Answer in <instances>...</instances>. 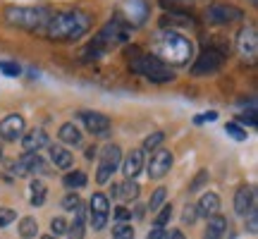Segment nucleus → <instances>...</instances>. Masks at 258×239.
I'll use <instances>...</instances> for the list:
<instances>
[{"instance_id": "obj_4", "label": "nucleus", "mask_w": 258, "mask_h": 239, "mask_svg": "<svg viewBox=\"0 0 258 239\" xmlns=\"http://www.w3.org/2000/svg\"><path fill=\"white\" fill-rule=\"evenodd\" d=\"M158 53L160 60L165 65H177L182 67L194 57V43L186 36H182L179 31H163L158 38Z\"/></svg>"}, {"instance_id": "obj_21", "label": "nucleus", "mask_w": 258, "mask_h": 239, "mask_svg": "<svg viewBox=\"0 0 258 239\" xmlns=\"http://www.w3.org/2000/svg\"><path fill=\"white\" fill-rule=\"evenodd\" d=\"M84 203L77 206V211H74V220L67 222V237L70 239H84L86 234V215H84Z\"/></svg>"}, {"instance_id": "obj_14", "label": "nucleus", "mask_w": 258, "mask_h": 239, "mask_svg": "<svg viewBox=\"0 0 258 239\" xmlns=\"http://www.w3.org/2000/svg\"><path fill=\"white\" fill-rule=\"evenodd\" d=\"M24 132H27V122H24V117L17 115V112H12V115L0 119V139H3V141H10V144H12V141L22 139Z\"/></svg>"}, {"instance_id": "obj_39", "label": "nucleus", "mask_w": 258, "mask_h": 239, "mask_svg": "<svg viewBox=\"0 0 258 239\" xmlns=\"http://www.w3.org/2000/svg\"><path fill=\"white\" fill-rule=\"evenodd\" d=\"M196 218H199L196 206H191V203H189V206L184 208V213H182V222H184V225H194V222H196Z\"/></svg>"}, {"instance_id": "obj_34", "label": "nucleus", "mask_w": 258, "mask_h": 239, "mask_svg": "<svg viewBox=\"0 0 258 239\" xmlns=\"http://www.w3.org/2000/svg\"><path fill=\"white\" fill-rule=\"evenodd\" d=\"M0 72L5 74V77H19L22 67L17 63H12V60H0Z\"/></svg>"}, {"instance_id": "obj_44", "label": "nucleus", "mask_w": 258, "mask_h": 239, "mask_svg": "<svg viewBox=\"0 0 258 239\" xmlns=\"http://www.w3.org/2000/svg\"><path fill=\"white\" fill-rule=\"evenodd\" d=\"M179 3H194V0H160V5H163V8H170V10H175Z\"/></svg>"}, {"instance_id": "obj_26", "label": "nucleus", "mask_w": 258, "mask_h": 239, "mask_svg": "<svg viewBox=\"0 0 258 239\" xmlns=\"http://www.w3.org/2000/svg\"><path fill=\"white\" fill-rule=\"evenodd\" d=\"M38 234V222L34 215H27L19 220V237L22 239H34Z\"/></svg>"}, {"instance_id": "obj_45", "label": "nucleus", "mask_w": 258, "mask_h": 239, "mask_svg": "<svg viewBox=\"0 0 258 239\" xmlns=\"http://www.w3.org/2000/svg\"><path fill=\"white\" fill-rule=\"evenodd\" d=\"M165 239H186V237H184V232H182V230H172Z\"/></svg>"}, {"instance_id": "obj_25", "label": "nucleus", "mask_w": 258, "mask_h": 239, "mask_svg": "<svg viewBox=\"0 0 258 239\" xmlns=\"http://www.w3.org/2000/svg\"><path fill=\"white\" fill-rule=\"evenodd\" d=\"M31 196H29V201H31V206L34 208H41L43 203H46V194H48V189H46V184L41 182V180H31Z\"/></svg>"}, {"instance_id": "obj_49", "label": "nucleus", "mask_w": 258, "mask_h": 239, "mask_svg": "<svg viewBox=\"0 0 258 239\" xmlns=\"http://www.w3.org/2000/svg\"><path fill=\"white\" fill-rule=\"evenodd\" d=\"M0 158H3V148H0Z\"/></svg>"}, {"instance_id": "obj_12", "label": "nucleus", "mask_w": 258, "mask_h": 239, "mask_svg": "<svg viewBox=\"0 0 258 239\" xmlns=\"http://www.w3.org/2000/svg\"><path fill=\"white\" fill-rule=\"evenodd\" d=\"M79 119L84 122V127L89 134L93 137H105L108 132H110L112 122L110 117L105 115V112H96V110H79Z\"/></svg>"}, {"instance_id": "obj_42", "label": "nucleus", "mask_w": 258, "mask_h": 239, "mask_svg": "<svg viewBox=\"0 0 258 239\" xmlns=\"http://www.w3.org/2000/svg\"><path fill=\"white\" fill-rule=\"evenodd\" d=\"M115 218H117V222L132 220V211H129V208H124V206H117V211H115Z\"/></svg>"}, {"instance_id": "obj_22", "label": "nucleus", "mask_w": 258, "mask_h": 239, "mask_svg": "<svg viewBox=\"0 0 258 239\" xmlns=\"http://www.w3.org/2000/svg\"><path fill=\"white\" fill-rule=\"evenodd\" d=\"M230 227V222L227 218H222V215H213L208 218V227L203 232V239H222L225 237V232Z\"/></svg>"}, {"instance_id": "obj_6", "label": "nucleus", "mask_w": 258, "mask_h": 239, "mask_svg": "<svg viewBox=\"0 0 258 239\" xmlns=\"http://www.w3.org/2000/svg\"><path fill=\"white\" fill-rule=\"evenodd\" d=\"M129 70L132 72L141 74V77H146L148 82L153 84H167L175 79V72H172V67L165 65L158 55L153 53H144V55H134L132 57V63H129Z\"/></svg>"}, {"instance_id": "obj_47", "label": "nucleus", "mask_w": 258, "mask_h": 239, "mask_svg": "<svg viewBox=\"0 0 258 239\" xmlns=\"http://www.w3.org/2000/svg\"><path fill=\"white\" fill-rule=\"evenodd\" d=\"M41 239H57V237H53V234H46V237H41Z\"/></svg>"}, {"instance_id": "obj_18", "label": "nucleus", "mask_w": 258, "mask_h": 239, "mask_svg": "<svg viewBox=\"0 0 258 239\" xmlns=\"http://www.w3.org/2000/svg\"><path fill=\"white\" fill-rule=\"evenodd\" d=\"M220 196L215 192H206L199 199V203H196V213H199V218H213V215H220Z\"/></svg>"}, {"instance_id": "obj_30", "label": "nucleus", "mask_w": 258, "mask_h": 239, "mask_svg": "<svg viewBox=\"0 0 258 239\" xmlns=\"http://www.w3.org/2000/svg\"><path fill=\"white\" fill-rule=\"evenodd\" d=\"M163 141H165V132H153V134H148V137L144 139L141 151H158Z\"/></svg>"}, {"instance_id": "obj_33", "label": "nucleus", "mask_w": 258, "mask_h": 239, "mask_svg": "<svg viewBox=\"0 0 258 239\" xmlns=\"http://www.w3.org/2000/svg\"><path fill=\"white\" fill-rule=\"evenodd\" d=\"M15 220H17V211L10 208V206H3V208H0V230L8 227V225H12Z\"/></svg>"}, {"instance_id": "obj_13", "label": "nucleus", "mask_w": 258, "mask_h": 239, "mask_svg": "<svg viewBox=\"0 0 258 239\" xmlns=\"http://www.w3.org/2000/svg\"><path fill=\"white\" fill-rule=\"evenodd\" d=\"M170 167H172V153L167 148H158L156 153L151 156V160H148L146 175L148 180H163L170 172Z\"/></svg>"}, {"instance_id": "obj_35", "label": "nucleus", "mask_w": 258, "mask_h": 239, "mask_svg": "<svg viewBox=\"0 0 258 239\" xmlns=\"http://www.w3.org/2000/svg\"><path fill=\"white\" fill-rule=\"evenodd\" d=\"M170 218H172V206H170V203H165V206H160V208H158L156 225H158V227H163L165 222H170Z\"/></svg>"}, {"instance_id": "obj_1", "label": "nucleus", "mask_w": 258, "mask_h": 239, "mask_svg": "<svg viewBox=\"0 0 258 239\" xmlns=\"http://www.w3.org/2000/svg\"><path fill=\"white\" fill-rule=\"evenodd\" d=\"M91 31V15L84 10L70 8V10H53V15L48 19L43 36L57 43H72L79 41L82 36H86Z\"/></svg>"}, {"instance_id": "obj_3", "label": "nucleus", "mask_w": 258, "mask_h": 239, "mask_svg": "<svg viewBox=\"0 0 258 239\" xmlns=\"http://www.w3.org/2000/svg\"><path fill=\"white\" fill-rule=\"evenodd\" d=\"M53 10L48 5H8L3 17L10 27L24 29L29 34H43Z\"/></svg>"}, {"instance_id": "obj_37", "label": "nucleus", "mask_w": 258, "mask_h": 239, "mask_svg": "<svg viewBox=\"0 0 258 239\" xmlns=\"http://www.w3.org/2000/svg\"><path fill=\"white\" fill-rule=\"evenodd\" d=\"M79 203H82L79 194H77V192H70V194H67V196L62 199V208H64V211H70V213H74Z\"/></svg>"}, {"instance_id": "obj_40", "label": "nucleus", "mask_w": 258, "mask_h": 239, "mask_svg": "<svg viewBox=\"0 0 258 239\" xmlns=\"http://www.w3.org/2000/svg\"><path fill=\"white\" fill-rule=\"evenodd\" d=\"M237 122H241V125H249V127H256V110L251 108L249 112H239V115H237Z\"/></svg>"}, {"instance_id": "obj_27", "label": "nucleus", "mask_w": 258, "mask_h": 239, "mask_svg": "<svg viewBox=\"0 0 258 239\" xmlns=\"http://www.w3.org/2000/svg\"><path fill=\"white\" fill-rule=\"evenodd\" d=\"M139 194H141V187H139L137 180H124V184H120V196L127 199V201H137Z\"/></svg>"}, {"instance_id": "obj_46", "label": "nucleus", "mask_w": 258, "mask_h": 239, "mask_svg": "<svg viewBox=\"0 0 258 239\" xmlns=\"http://www.w3.org/2000/svg\"><path fill=\"white\" fill-rule=\"evenodd\" d=\"M96 151H98V148H96V146H89V148H86V158L91 160V158L96 156Z\"/></svg>"}, {"instance_id": "obj_24", "label": "nucleus", "mask_w": 258, "mask_h": 239, "mask_svg": "<svg viewBox=\"0 0 258 239\" xmlns=\"http://www.w3.org/2000/svg\"><path fill=\"white\" fill-rule=\"evenodd\" d=\"M86 182H89V177H86L84 170H70V172L62 177L64 189H70V192H74V189H84Z\"/></svg>"}, {"instance_id": "obj_10", "label": "nucleus", "mask_w": 258, "mask_h": 239, "mask_svg": "<svg viewBox=\"0 0 258 239\" xmlns=\"http://www.w3.org/2000/svg\"><path fill=\"white\" fill-rule=\"evenodd\" d=\"M237 53L249 63H256L258 55V31L253 24H244L237 34Z\"/></svg>"}, {"instance_id": "obj_41", "label": "nucleus", "mask_w": 258, "mask_h": 239, "mask_svg": "<svg viewBox=\"0 0 258 239\" xmlns=\"http://www.w3.org/2000/svg\"><path fill=\"white\" fill-rule=\"evenodd\" d=\"M167 237V232H165V227H151L148 230V234H146V239H165Z\"/></svg>"}, {"instance_id": "obj_48", "label": "nucleus", "mask_w": 258, "mask_h": 239, "mask_svg": "<svg viewBox=\"0 0 258 239\" xmlns=\"http://www.w3.org/2000/svg\"><path fill=\"white\" fill-rule=\"evenodd\" d=\"M249 3H253V5H256V3H258V0H249Z\"/></svg>"}, {"instance_id": "obj_7", "label": "nucleus", "mask_w": 258, "mask_h": 239, "mask_svg": "<svg viewBox=\"0 0 258 239\" xmlns=\"http://www.w3.org/2000/svg\"><path fill=\"white\" fill-rule=\"evenodd\" d=\"M122 163V148L117 144H108L101 148V163H98V172H96V182L105 184L110 182V177L115 175V170Z\"/></svg>"}, {"instance_id": "obj_29", "label": "nucleus", "mask_w": 258, "mask_h": 239, "mask_svg": "<svg viewBox=\"0 0 258 239\" xmlns=\"http://www.w3.org/2000/svg\"><path fill=\"white\" fill-rule=\"evenodd\" d=\"M225 132H227V137H232L234 141H246V139H249V132L241 127L239 122H227V125H225Z\"/></svg>"}, {"instance_id": "obj_38", "label": "nucleus", "mask_w": 258, "mask_h": 239, "mask_svg": "<svg viewBox=\"0 0 258 239\" xmlns=\"http://www.w3.org/2000/svg\"><path fill=\"white\" fill-rule=\"evenodd\" d=\"M244 218H246V230H249L251 234H256V232H258V211H256V208H251Z\"/></svg>"}, {"instance_id": "obj_36", "label": "nucleus", "mask_w": 258, "mask_h": 239, "mask_svg": "<svg viewBox=\"0 0 258 239\" xmlns=\"http://www.w3.org/2000/svg\"><path fill=\"white\" fill-rule=\"evenodd\" d=\"M50 232H53V237H57V234H67V220H64L62 215H55V218L50 220Z\"/></svg>"}, {"instance_id": "obj_17", "label": "nucleus", "mask_w": 258, "mask_h": 239, "mask_svg": "<svg viewBox=\"0 0 258 239\" xmlns=\"http://www.w3.org/2000/svg\"><path fill=\"white\" fill-rule=\"evenodd\" d=\"M148 3L146 0H127V15H124V22L132 24V27H141L148 17Z\"/></svg>"}, {"instance_id": "obj_32", "label": "nucleus", "mask_w": 258, "mask_h": 239, "mask_svg": "<svg viewBox=\"0 0 258 239\" xmlns=\"http://www.w3.org/2000/svg\"><path fill=\"white\" fill-rule=\"evenodd\" d=\"M208 180H211L208 170H199V172H196V177H194L191 182H189V194L201 192V187H203V184H208Z\"/></svg>"}, {"instance_id": "obj_11", "label": "nucleus", "mask_w": 258, "mask_h": 239, "mask_svg": "<svg viewBox=\"0 0 258 239\" xmlns=\"http://www.w3.org/2000/svg\"><path fill=\"white\" fill-rule=\"evenodd\" d=\"M12 172L17 177H29V175H46L48 165L46 160L38 153H22V156L12 163Z\"/></svg>"}, {"instance_id": "obj_43", "label": "nucleus", "mask_w": 258, "mask_h": 239, "mask_svg": "<svg viewBox=\"0 0 258 239\" xmlns=\"http://www.w3.org/2000/svg\"><path fill=\"white\" fill-rule=\"evenodd\" d=\"M213 119H218V112H206V115H199V117H194L196 125H201V122H213Z\"/></svg>"}, {"instance_id": "obj_28", "label": "nucleus", "mask_w": 258, "mask_h": 239, "mask_svg": "<svg viewBox=\"0 0 258 239\" xmlns=\"http://www.w3.org/2000/svg\"><path fill=\"white\" fill-rule=\"evenodd\" d=\"M165 199H167V189H165V187H158L156 192L151 194V199H148V206H146V208L151 213H156L160 206H165Z\"/></svg>"}, {"instance_id": "obj_19", "label": "nucleus", "mask_w": 258, "mask_h": 239, "mask_svg": "<svg viewBox=\"0 0 258 239\" xmlns=\"http://www.w3.org/2000/svg\"><path fill=\"white\" fill-rule=\"evenodd\" d=\"M48 146V134L43 129H31V132H24L22 134V148L24 153H38L41 148Z\"/></svg>"}, {"instance_id": "obj_23", "label": "nucleus", "mask_w": 258, "mask_h": 239, "mask_svg": "<svg viewBox=\"0 0 258 239\" xmlns=\"http://www.w3.org/2000/svg\"><path fill=\"white\" fill-rule=\"evenodd\" d=\"M57 139L62 141L64 146H79L82 144V132H79V127L74 122H64L60 132H57Z\"/></svg>"}, {"instance_id": "obj_16", "label": "nucleus", "mask_w": 258, "mask_h": 239, "mask_svg": "<svg viewBox=\"0 0 258 239\" xmlns=\"http://www.w3.org/2000/svg\"><path fill=\"white\" fill-rule=\"evenodd\" d=\"M122 172L127 180H137V175L144 170V151L141 148H132L127 156L122 158Z\"/></svg>"}, {"instance_id": "obj_20", "label": "nucleus", "mask_w": 258, "mask_h": 239, "mask_svg": "<svg viewBox=\"0 0 258 239\" xmlns=\"http://www.w3.org/2000/svg\"><path fill=\"white\" fill-rule=\"evenodd\" d=\"M48 156H50V160H53V165L57 167V170H70L74 163L72 158V151H67V146H62V144H53V146L48 148Z\"/></svg>"}, {"instance_id": "obj_31", "label": "nucleus", "mask_w": 258, "mask_h": 239, "mask_svg": "<svg viewBox=\"0 0 258 239\" xmlns=\"http://www.w3.org/2000/svg\"><path fill=\"white\" fill-rule=\"evenodd\" d=\"M112 239H134L132 222H117V225L112 227Z\"/></svg>"}, {"instance_id": "obj_15", "label": "nucleus", "mask_w": 258, "mask_h": 239, "mask_svg": "<svg viewBox=\"0 0 258 239\" xmlns=\"http://www.w3.org/2000/svg\"><path fill=\"white\" fill-rule=\"evenodd\" d=\"M251 208H256V192H253V187L244 184V187H239L237 194H234V213L244 218Z\"/></svg>"}, {"instance_id": "obj_5", "label": "nucleus", "mask_w": 258, "mask_h": 239, "mask_svg": "<svg viewBox=\"0 0 258 239\" xmlns=\"http://www.w3.org/2000/svg\"><path fill=\"white\" fill-rule=\"evenodd\" d=\"M227 55H230V43L213 41L208 46H203L201 53L196 55V60L191 65V74L194 77H211V74L220 72Z\"/></svg>"}, {"instance_id": "obj_9", "label": "nucleus", "mask_w": 258, "mask_h": 239, "mask_svg": "<svg viewBox=\"0 0 258 239\" xmlns=\"http://www.w3.org/2000/svg\"><path fill=\"white\" fill-rule=\"evenodd\" d=\"M108 220H110V199L103 192H96L89 201V225L93 232H101L105 230Z\"/></svg>"}, {"instance_id": "obj_8", "label": "nucleus", "mask_w": 258, "mask_h": 239, "mask_svg": "<svg viewBox=\"0 0 258 239\" xmlns=\"http://www.w3.org/2000/svg\"><path fill=\"white\" fill-rule=\"evenodd\" d=\"M244 19V10L232 5V3H213L211 8L206 10V22H211L215 27H227Z\"/></svg>"}, {"instance_id": "obj_2", "label": "nucleus", "mask_w": 258, "mask_h": 239, "mask_svg": "<svg viewBox=\"0 0 258 239\" xmlns=\"http://www.w3.org/2000/svg\"><path fill=\"white\" fill-rule=\"evenodd\" d=\"M127 34H129V24L124 22L122 17H115L110 19L105 27L93 36V41L89 43V46L82 50V60L84 63H91V60H98L101 55H105L110 48L120 46V43H124L127 41Z\"/></svg>"}]
</instances>
